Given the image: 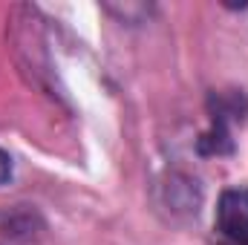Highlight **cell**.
Here are the masks:
<instances>
[{"mask_svg": "<svg viewBox=\"0 0 248 245\" xmlns=\"http://www.w3.org/2000/svg\"><path fill=\"white\" fill-rule=\"evenodd\" d=\"M217 231L222 245H248V187H231L219 196Z\"/></svg>", "mask_w": 248, "mask_h": 245, "instance_id": "obj_1", "label": "cell"}, {"mask_svg": "<svg viewBox=\"0 0 248 245\" xmlns=\"http://www.w3.org/2000/svg\"><path fill=\"white\" fill-rule=\"evenodd\" d=\"M9 176H12V162H9V156L0 150V184L9 182Z\"/></svg>", "mask_w": 248, "mask_h": 245, "instance_id": "obj_2", "label": "cell"}]
</instances>
